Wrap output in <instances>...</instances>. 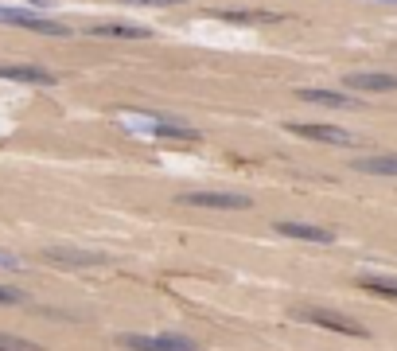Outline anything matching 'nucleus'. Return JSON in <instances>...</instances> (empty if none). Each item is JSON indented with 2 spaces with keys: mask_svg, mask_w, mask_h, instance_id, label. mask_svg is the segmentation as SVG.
<instances>
[{
  "mask_svg": "<svg viewBox=\"0 0 397 351\" xmlns=\"http://www.w3.org/2000/svg\"><path fill=\"white\" fill-rule=\"evenodd\" d=\"M16 301H20V293L8 289V285H0V304H16Z\"/></svg>",
  "mask_w": 397,
  "mask_h": 351,
  "instance_id": "nucleus-17",
  "label": "nucleus"
},
{
  "mask_svg": "<svg viewBox=\"0 0 397 351\" xmlns=\"http://www.w3.org/2000/svg\"><path fill=\"white\" fill-rule=\"evenodd\" d=\"M125 4H160V8H176L180 0H125Z\"/></svg>",
  "mask_w": 397,
  "mask_h": 351,
  "instance_id": "nucleus-18",
  "label": "nucleus"
},
{
  "mask_svg": "<svg viewBox=\"0 0 397 351\" xmlns=\"http://www.w3.org/2000/svg\"><path fill=\"white\" fill-rule=\"evenodd\" d=\"M0 351H43V348H39V343H32V339H20V336L0 332Z\"/></svg>",
  "mask_w": 397,
  "mask_h": 351,
  "instance_id": "nucleus-16",
  "label": "nucleus"
},
{
  "mask_svg": "<svg viewBox=\"0 0 397 351\" xmlns=\"http://www.w3.org/2000/svg\"><path fill=\"white\" fill-rule=\"evenodd\" d=\"M296 137H308V141H324V145H350L354 137L339 125H292Z\"/></svg>",
  "mask_w": 397,
  "mask_h": 351,
  "instance_id": "nucleus-7",
  "label": "nucleus"
},
{
  "mask_svg": "<svg viewBox=\"0 0 397 351\" xmlns=\"http://www.w3.org/2000/svg\"><path fill=\"white\" fill-rule=\"evenodd\" d=\"M277 230L285 234V238H300V242H320V246L335 242L331 230H327V227H312V223H277Z\"/></svg>",
  "mask_w": 397,
  "mask_h": 351,
  "instance_id": "nucleus-8",
  "label": "nucleus"
},
{
  "mask_svg": "<svg viewBox=\"0 0 397 351\" xmlns=\"http://www.w3.org/2000/svg\"><path fill=\"white\" fill-rule=\"evenodd\" d=\"M0 78L32 82V86H55V74L43 71V67H27V63H0Z\"/></svg>",
  "mask_w": 397,
  "mask_h": 351,
  "instance_id": "nucleus-5",
  "label": "nucleus"
},
{
  "mask_svg": "<svg viewBox=\"0 0 397 351\" xmlns=\"http://www.w3.org/2000/svg\"><path fill=\"white\" fill-rule=\"evenodd\" d=\"M90 36H109V39H148L152 32L136 24H90Z\"/></svg>",
  "mask_w": 397,
  "mask_h": 351,
  "instance_id": "nucleus-11",
  "label": "nucleus"
},
{
  "mask_svg": "<svg viewBox=\"0 0 397 351\" xmlns=\"http://www.w3.org/2000/svg\"><path fill=\"white\" fill-rule=\"evenodd\" d=\"M129 351H195L187 336H121Z\"/></svg>",
  "mask_w": 397,
  "mask_h": 351,
  "instance_id": "nucleus-4",
  "label": "nucleus"
},
{
  "mask_svg": "<svg viewBox=\"0 0 397 351\" xmlns=\"http://www.w3.org/2000/svg\"><path fill=\"white\" fill-rule=\"evenodd\" d=\"M350 90H374V94H382V90H397V74H382V71H362V74H347Z\"/></svg>",
  "mask_w": 397,
  "mask_h": 351,
  "instance_id": "nucleus-9",
  "label": "nucleus"
},
{
  "mask_svg": "<svg viewBox=\"0 0 397 351\" xmlns=\"http://www.w3.org/2000/svg\"><path fill=\"white\" fill-rule=\"evenodd\" d=\"M47 262H62V266H97V262H106L101 254H86V250H47Z\"/></svg>",
  "mask_w": 397,
  "mask_h": 351,
  "instance_id": "nucleus-14",
  "label": "nucleus"
},
{
  "mask_svg": "<svg viewBox=\"0 0 397 351\" xmlns=\"http://www.w3.org/2000/svg\"><path fill=\"white\" fill-rule=\"evenodd\" d=\"M152 137H171V141H199V129L191 125H180V122H148L145 125Z\"/></svg>",
  "mask_w": 397,
  "mask_h": 351,
  "instance_id": "nucleus-12",
  "label": "nucleus"
},
{
  "mask_svg": "<svg viewBox=\"0 0 397 351\" xmlns=\"http://www.w3.org/2000/svg\"><path fill=\"white\" fill-rule=\"evenodd\" d=\"M296 316L300 320H308V324H324L331 328V332H343V336H366V328L359 324V320H350V316L343 313H331V308H296Z\"/></svg>",
  "mask_w": 397,
  "mask_h": 351,
  "instance_id": "nucleus-2",
  "label": "nucleus"
},
{
  "mask_svg": "<svg viewBox=\"0 0 397 351\" xmlns=\"http://www.w3.org/2000/svg\"><path fill=\"white\" fill-rule=\"evenodd\" d=\"M389 4H397V0H389Z\"/></svg>",
  "mask_w": 397,
  "mask_h": 351,
  "instance_id": "nucleus-20",
  "label": "nucleus"
},
{
  "mask_svg": "<svg viewBox=\"0 0 397 351\" xmlns=\"http://www.w3.org/2000/svg\"><path fill=\"white\" fill-rule=\"evenodd\" d=\"M0 24H12V27H27V32H39V36H71L67 24H55V20H43V16H32L24 8H8L0 4Z\"/></svg>",
  "mask_w": 397,
  "mask_h": 351,
  "instance_id": "nucleus-1",
  "label": "nucleus"
},
{
  "mask_svg": "<svg viewBox=\"0 0 397 351\" xmlns=\"http://www.w3.org/2000/svg\"><path fill=\"white\" fill-rule=\"evenodd\" d=\"M362 289L378 293V297H397V278H382V273H362L359 278Z\"/></svg>",
  "mask_w": 397,
  "mask_h": 351,
  "instance_id": "nucleus-15",
  "label": "nucleus"
},
{
  "mask_svg": "<svg viewBox=\"0 0 397 351\" xmlns=\"http://www.w3.org/2000/svg\"><path fill=\"white\" fill-rule=\"evenodd\" d=\"M180 203H187V207H218V211H238V207H250V195H238V192H183Z\"/></svg>",
  "mask_w": 397,
  "mask_h": 351,
  "instance_id": "nucleus-3",
  "label": "nucleus"
},
{
  "mask_svg": "<svg viewBox=\"0 0 397 351\" xmlns=\"http://www.w3.org/2000/svg\"><path fill=\"white\" fill-rule=\"evenodd\" d=\"M0 266H4V269H16V266H20V258H16V254H4V250H0Z\"/></svg>",
  "mask_w": 397,
  "mask_h": 351,
  "instance_id": "nucleus-19",
  "label": "nucleus"
},
{
  "mask_svg": "<svg viewBox=\"0 0 397 351\" xmlns=\"http://www.w3.org/2000/svg\"><path fill=\"white\" fill-rule=\"evenodd\" d=\"M218 20H230V24H277L273 12H245V8H222V12H210Z\"/></svg>",
  "mask_w": 397,
  "mask_h": 351,
  "instance_id": "nucleus-13",
  "label": "nucleus"
},
{
  "mask_svg": "<svg viewBox=\"0 0 397 351\" xmlns=\"http://www.w3.org/2000/svg\"><path fill=\"white\" fill-rule=\"evenodd\" d=\"M304 102H315V106H331V109H354L359 106V98L354 94H343V90H315V86H304L296 90Z\"/></svg>",
  "mask_w": 397,
  "mask_h": 351,
  "instance_id": "nucleus-6",
  "label": "nucleus"
},
{
  "mask_svg": "<svg viewBox=\"0 0 397 351\" xmlns=\"http://www.w3.org/2000/svg\"><path fill=\"white\" fill-rule=\"evenodd\" d=\"M354 172H362V176H397V157L394 152H382V157H359L354 160Z\"/></svg>",
  "mask_w": 397,
  "mask_h": 351,
  "instance_id": "nucleus-10",
  "label": "nucleus"
}]
</instances>
